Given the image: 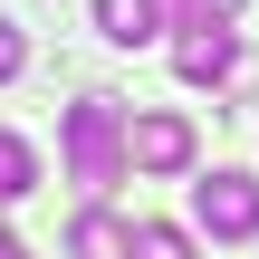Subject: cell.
I'll use <instances>...</instances> for the list:
<instances>
[{
	"mask_svg": "<svg viewBox=\"0 0 259 259\" xmlns=\"http://www.w3.org/2000/svg\"><path fill=\"white\" fill-rule=\"evenodd\" d=\"M29 183H38V154H29V144H19V135L0 125V202H19Z\"/></svg>",
	"mask_w": 259,
	"mask_h": 259,
	"instance_id": "52a82bcc",
	"label": "cell"
},
{
	"mask_svg": "<svg viewBox=\"0 0 259 259\" xmlns=\"http://www.w3.org/2000/svg\"><path fill=\"white\" fill-rule=\"evenodd\" d=\"M96 29H106L115 48H144V38L163 29V0H96Z\"/></svg>",
	"mask_w": 259,
	"mask_h": 259,
	"instance_id": "5b68a950",
	"label": "cell"
},
{
	"mask_svg": "<svg viewBox=\"0 0 259 259\" xmlns=\"http://www.w3.org/2000/svg\"><path fill=\"white\" fill-rule=\"evenodd\" d=\"M67 250H77V259H135V231H125L115 211H77V231H67Z\"/></svg>",
	"mask_w": 259,
	"mask_h": 259,
	"instance_id": "8992f818",
	"label": "cell"
},
{
	"mask_svg": "<svg viewBox=\"0 0 259 259\" xmlns=\"http://www.w3.org/2000/svg\"><path fill=\"white\" fill-rule=\"evenodd\" d=\"M19 67H29V38H19V29H10V19H0V87H10V77H19Z\"/></svg>",
	"mask_w": 259,
	"mask_h": 259,
	"instance_id": "9c48e42d",
	"label": "cell"
},
{
	"mask_svg": "<svg viewBox=\"0 0 259 259\" xmlns=\"http://www.w3.org/2000/svg\"><path fill=\"white\" fill-rule=\"evenodd\" d=\"M192 221H202L211 240H259V183H250V173H211V183H192Z\"/></svg>",
	"mask_w": 259,
	"mask_h": 259,
	"instance_id": "7a4b0ae2",
	"label": "cell"
},
{
	"mask_svg": "<svg viewBox=\"0 0 259 259\" xmlns=\"http://www.w3.org/2000/svg\"><path fill=\"white\" fill-rule=\"evenodd\" d=\"M0 259H29V240H10V231H0Z\"/></svg>",
	"mask_w": 259,
	"mask_h": 259,
	"instance_id": "30bf717a",
	"label": "cell"
},
{
	"mask_svg": "<svg viewBox=\"0 0 259 259\" xmlns=\"http://www.w3.org/2000/svg\"><path fill=\"white\" fill-rule=\"evenodd\" d=\"M125 144H135V173H183V163L202 154V144H192V115H135Z\"/></svg>",
	"mask_w": 259,
	"mask_h": 259,
	"instance_id": "277c9868",
	"label": "cell"
},
{
	"mask_svg": "<svg viewBox=\"0 0 259 259\" xmlns=\"http://www.w3.org/2000/svg\"><path fill=\"white\" fill-rule=\"evenodd\" d=\"M135 259H192V231H173V221H135Z\"/></svg>",
	"mask_w": 259,
	"mask_h": 259,
	"instance_id": "ba28073f",
	"label": "cell"
},
{
	"mask_svg": "<svg viewBox=\"0 0 259 259\" xmlns=\"http://www.w3.org/2000/svg\"><path fill=\"white\" fill-rule=\"evenodd\" d=\"M173 77H183V87H231V77H240L231 19H211V29H183V38H173Z\"/></svg>",
	"mask_w": 259,
	"mask_h": 259,
	"instance_id": "3957f363",
	"label": "cell"
},
{
	"mask_svg": "<svg viewBox=\"0 0 259 259\" xmlns=\"http://www.w3.org/2000/svg\"><path fill=\"white\" fill-rule=\"evenodd\" d=\"M125 125H135V115H115V96H77V106L58 115V144H67V173H77V192H106V183H125V163H135Z\"/></svg>",
	"mask_w": 259,
	"mask_h": 259,
	"instance_id": "6da1fadb",
	"label": "cell"
}]
</instances>
